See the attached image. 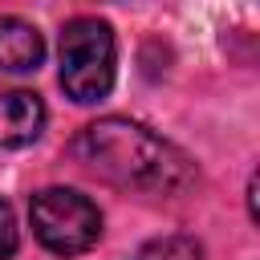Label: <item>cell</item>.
Wrapping results in <instances>:
<instances>
[{
	"label": "cell",
	"mask_w": 260,
	"mask_h": 260,
	"mask_svg": "<svg viewBox=\"0 0 260 260\" xmlns=\"http://www.w3.org/2000/svg\"><path fill=\"white\" fill-rule=\"evenodd\" d=\"M114 65H118V45L114 28L98 16H73L61 28V89L89 106L102 102L114 89Z\"/></svg>",
	"instance_id": "cell-2"
},
{
	"label": "cell",
	"mask_w": 260,
	"mask_h": 260,
	"mask_svg": "<svg viewBox=\"0 0 260 260\" xmlns=\"http://www.w3.org/2000/svg\"><path fill=\"white\" fill-rule=\"evenodd\" d=\"M45 57V41L37 24L20 16H0V73H24L37 69Z\"/></svg>",
	"instance_id": "cell-5"
},
{
	"label": "cell",
	"mask_w": 260,
	"mask_h": 260,
	"mask_svg": "<svg viewBox=\"0 0 260 260\" xmlns=\"http://www.w3.org/2000/svg\"><path fill=\"white\" fill-rule=\"evenodd\" d=\"M69 158L93 179L142 195H179L195 179L191 158L179 146L130 118H98L81 126L69 142Z\"/></svg>",
	"instance_id": "cell-1"
},
{
	"label": "cell",
	"mask_w": 260,
	"mask_h": 260,
	"mask_svg": "<svg viewBox=\"0 0 260 260\" xmlns=\"http://www.w3.org/2000/svg\"><path fill=\"white\" fill-rule=\"evenodd\" d=\"M16 215H12V207L0 199V260H8L12 252H16Z\"/></svg>",
	"instance_id": "cell-6"
},
{
	"label": "cell",
	"mask_w": 260,
	"mask_h": 260,
	"mask_svg": "<svg viewBox=\"0 0 260 260\" xmlns=\"http://www.w3.org/2000/svg\"><path fill=\"white\" fill-rule=\"evenodd\" d=\"M45 130V102L32 89H0V150L24 146Z\"/></svg>",
	"instance_id": "cell-4"
},
{
	"label": "cell",
	"mask_w": 260,
	"mask_h": 260,
	"mask_svg": "<svg viewBox=\"0 0 260 260\" xmlns=\"http://www.w3.org/2000/svg\"><path fill=\"white\" fill-rule=\"evenodd\" d=\"M37 240L57 256H77L98 244L102 236V211L89 195L73 187H45L28 203Z\"/></svg>",
	"instance_id": "cell-3"
}]
</instances>
